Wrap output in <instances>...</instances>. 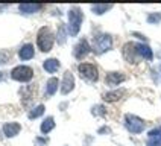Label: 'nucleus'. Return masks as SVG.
Returning <instances> with one entry per match:
<instances>
[{
	"instance_id": "nucleus-1",
	"label": "nucleus",
	"mask_w": 161,
	"mask_h": 146,
	"mask_svg": "<svg viewBox=\"0 0 161 146\" xmlns=\"http://www.w3.org/2000/svg\"><path fill=\"white\" fill-rule=\"evenodd\" d=\"M36 43L41 52H50L55 43V34L52 32L50 27H41L38 31V35H36Z\"/></svg>"
},
{
	"instance_id": "nucleus-2",
	"label": "nucleus",
	"mask_w": 161,
	"mask_h": 146,
	"mask_svg": "<svg viewBox=\"0 0 161 146\" xmlns=\"http://www.w3.org/2000/svg\"><path fill=\"white\" fill-rule=\"evenodd\" d=\"M113 47V36L108 35V34H99L93 38V46H91V49H93V52L97 55H102L108 52L109 49Z\"/></svg>"
},
{
	"instance_id": "nucleus-3",
	"label": "nucleus",
	"mask_w": 161,
	"mask_h": 146,
	"mask_svg": "<svg viewBox=\"0 0 161 146\" xmlns=\"http://www.w3.org/2000/svg\"><path fill=\"white\" fill-rule=\"evenodd\" d=\"M80 23H82V11L76 6H73L69 11V34L72 36H76L79 34Z\"/></svg>"
},
{
	"instance_id": "nucleus-4",
	"label": "nucleus",
	"mask_w": 161,
	"mask_h": 146,
	"mask_svg": "<svg viewBox=\"0 0 161 146\" xmlns=\"http://www.w3.org/2000/svg\"><path fill=\"white\" fill-rule=\"evenodd\" d=\"M125 128L131 134H140L146 128V122L143 119L137 117L134 114H126L125 116Z\"/></svg>"
},
{
	"instance_id": "nucleus-5",
	"label": "nucleus",
	"mask_w": 161,
	"mask_h": 146,
	"mask_svg": "<svg viewBox=\"0 0 161 146\" xmlns=\"http://www.w3.org/2000/svg\"><path fill=\"white\" fill-rule=\"evenodd\" d=\"M78 72L79 75L88 82H96L99 79V72H97V67L94 64H90V63H82L78 65Z\"/></svg>"
},
{
	"instance_id": "nucleus-6",
	"label": "nucleus",
	"mask_w": 161,
	"mask_h": 146,
	"mask_svg": "<svg viewBox=\"0 0 161 146\" xmlns=\"http://www.w3.org/2000/svg\"><path fill=\"white\" fill-rule=\"evenodd\" d=\"M34 76V70L27 65H17L15 69H12L11 72V78L15 79V81H20V82H27L32 79Z\"/></svg>"
},
{
	"instance_id": "nucleus-7",
	"label": "nucleus",
	"mask_w": 161,
	"mask_h": 146,
	"mask_svg": "<svg viewBox=\"0 0 161 146\" xmlns=\"http://www.w3.org/2000/svg\"><path fill=\"white\" fill-rule=\"evenodd\" d=\"M90 52H91V46L88 44V41L85 38H82L79 43L73 47V56L76 59H84Z\"/></svg>"
},
{
	"instance_id": "nucleus-8",
	"label": "nucleus",
	"mask_w": 161,
	"mask_h": 146,
	"mask_svg": "<svg viewBox=\"0 0 161 146\" xmlns=\"http://www.w3.org/2000/svg\"><path fill=\"white\" fill-rule=\"evenodd\" d=\"M122 52L128 63H137V59L140 58L138 52H137V43H126Z\"/></svg>"
},
{
	"instance_id": "nucleus-9",
	"label": "nucleus",
	"mask_w": 161,
	"mask_h": 146,
	"mask_svg": "<svg viewBox=\"0 0 161 146\" xmlns=\"http://www.w3.org/2000/svg\"><path fill=\"white\" fill-rule=\"evenodd\" d=\"M125 79H126V76L120 72H109L105 76V82H107V85H109V87H117L119 84H122Z\"/></svg>"
},
{
	"instance_id": "nucleus-10",
	"label": "nucleus",
	"mask_w": 161,
	"mask_h": 146,
	"mask_svg": "<svg viewBox=\"0 0 161 146\" xmlns=\"http://www.w3.org/2000/svg\"><path fill=\"white\" fill-rule=\"evenodd\" d=\"M73 88H75V78H73V75L70 72H65L64 73V78H63L61 93H63V94H69Z\"/></svg>"
},
{
	"instance_id": "nucleus-11",
	"label": "nucleus",
	"mask_w": 161,
	"mask_h": 146,
	"mask_svg": "<svg viewBox=\"0 0 161 146\" xmlns=\"http://www.w3.org/2000/svg\"><path fill=\"white\" fill-rule=\"evenodd\" d=\"M137 52H138V56H140V58H143V59H146V61H152L153 52L147 44L137 43Z\"/></svg>"
},
{
	"instance_id": "nucleus-12",
	"label": "nucleus",
	"mask_w": 161,
	"mask_h": 146,
	"mask_svg": "<svg viewBox=\"0 0 161 146\" xmlns=\"http://www.w3.org/2000/svg\"><path fill=\"white\" fill-rule=\"evenodd\" d=\"M20 123H15V122H11V123H5L3 125V132H5V136L6 137H14L17 136L18 132H20Z\"/></svg>"
},
{
	"instance_id": "nucleus-13",
	"label": "nucleus",
	"mask_w": 161,
	"mask_h": 146,
	"mask_svg": "<svg viewBox=\"0 0 161 146\" xmlns=\"http://www.w3.org/2000/svg\"><path fill=\"white\" fill-rule=\"evenodd\" d=\"M125 96V90H114V91H108L103 94V100L105 102H117V100H120L122 98Z\"/></svg>"
},
{
	"instance_id": "nucleus-14",
	"label": "nucleus",
	"mask_w": 161,
	"mask_h": 146,
	"mask_svg": "<svg viewBox=\"0 0 161 146\" xmlns=\"http://www.w3.org/2000/svg\"><path fill=\"white\" fill-rule=\"evenodd\" d=\"M41 8H43V5H40V3H21V5L18 6V9H20L21 12H25V14L38 12Z\"/></svg>"
},
{
	"instance_id": "nucleus-15",
	"label": "nucleus",
	"mask_w": 161,
	"mask_h": 146,
	"mask_svg": "<svg viewBox=\"0 0 161 146\" xmlns=\"http://www.w3.org/2000/svg\"><path fill=\"white\" fill-rule=\"evenodd\" d=\"M34 55H35V50H34L32 44H25L18 52L20 59H31V58H34Z\"/></svg>"
},
{
	"instance_id": "nucleus-16",
	"label": "nucleus",
	"mask_w": 161,
	"mask_h": 146,
	"mask_svg": "<svg viewBox=\"0 0 161 146\" xmlns=\"http://www.w3.org/2000/svg\"><path fill=\"white\" fill-rule=\"evenodd\" d=\"M43 67H44V70L47 73H55L58 69H59V61H58L56 58H49V59L44 61Z\"/></svg>"
},
{
	"instance_id": "nucleus-17",
	"label": "nucleus",
	"mask_w": 161,
	"mask_h": 146,
	"mask_svg": "<svg viewBox=\"0 0 161 146\" xmlns=\"http://www.w3.org/2000/svg\"><path fill=\"white\" fill-rule=\"evenodd\" d=\"M58 85H59V81L58 78H50L47 84H46V94L47 96H53L56 90H58Z\"/></svg>"
},
{
	"instance_id": "nucleus-18",
	"label": "nucleus",
	"mask_w": 161,
	"mask_h": 146,
	"mask_svg": "<svg viewBox=\"0 0 161 146\" xmlns=\"http://www.w3.org/2000/svg\"><path fill=\"white\" fill-rule=\"evenodd\" d=\"M55 128V120H53V117H47V119H44V122L41 123V132L43 134H47V132H50L52 129Z\"/></svg>"
},
{
	"instance_id": "nucleus-19",
	"label": "nucleus",
	"mask_w": 161,
	"mask_h": 146,
	"mask_svg": "<svg viewBox=\"0 0 161 146\" xmlns=\"http://www.w3.org/2000/svg\"><path fill=\"white\" fill-rule=\"evenodd\" d=\"M111 8H113V5H93V6H91V11H93L94 14L100 15V14H105V12L109 11Z\"/></svg>"
},
{
	"instance_id": "nucleus-20",
	"label": "nucleus",
	"mask_w": 161,
	"mask_h": 146,
	"mask_svg": "<svg viewBox=\"0 0 161 146\" xmlns=\"http://www.w3.org/2000/svg\"><path fill=\"white\" fill-rule=\"evenodd\" d=\"M44 110H46L44 105H38V107L32 110V111H31L27 116H29V119H36V117H40V116L44 113Z\"/></svg>"
},
{
	"instance_id": "nucleus-21",
	"label": "nucleus",
	"mask_w": 161,
	"mask_h": 146,
	"mask_svg": "<svg viewBox=\"0 0 161 146\" xmlns=\"http://www.w3.org/2000/svg\"><path fill=\"white\" fill-rule=\"evenodd\" d=\"M147 21H149V23H153V25H157L158 21H161V12L149 14V15H147Z\"/></svg>"
},
{
	"instance_id": "nucleus-22",
	"label": "nucleus",
	"mask_w": 161,
	"mask_h": 146,
	"mask_svg": "<svg viewBox=\"0 0 161 146\" xmlns=\"http://www.w3.org/2000/svg\"><path fill=\"white\" fill-rule=\"evenodd\" d=\"M147 146H161V136L149 137V140H147Z\"/></svg>"
},
{
	"instance_id": "nucleus-23",
	"label": "nucleus",
	"mask_w": 161,
	"mask_h": 146,
	"mask_svg": "<svg viewBox=\"0 0 161 146\" xmlns=\"http://www.w3.org/2000/svg\"><path fill=\"white\" fill-rule=\"evenodd\" d=\"M58 41H59V44H63L64 41H65V31H64L63 26L59 27V35H58Z\"/></svg>"
},
{
	"instance_id": "nucleus-24",
	"label": "nucleus",
	"mask_w": 161,
	"mask_h": 146,
	"mask_svg": "<svg viewBox=\"0 0 161 146\" xmlns=\"http://www.w3.org/2000/svg\"><path fill=\"white\" fill-rule=\"evenodd\" d=\"M155 136H161V126L157 128V129H152V131H149V137H155Z\"/></svg>"
},
{
	"instance_id": "nucleus-25",
	"label": "nucleus",
	"mask_w": 161,
	"mask_h": 146,
	"mask_svg": "<svg viewBox=\"0 0 161 146\" xmlns=\"http://www.w3.org/2000/svg\"><path fill=\"white\" fill-rule=\"evenodd\" d=\"M9 53H5V52H0V64H3L5 61H8Z\"/></svg>"
},
{
	"instance_id": "nucleus-26",
	"label": "nucleus",
	"mask_w": 161,
	"mask_h": 146,
	"mask_svg": "<svg viewBox=\"0 0 161 146\" xmlns=\"http://www.w3.org/2000/svg\"><path fill=\"white\" fill-rule=\"evenodd\" d=\"M99 132H109V128H100Z\"/></svg>"
},
{
	"instance_id": "nucleus-27",
	"label": "nucleus",
	"mask_w": 161,
	"mask_h": 146,
	"mask_svg": "<svg viewBox=\"0 0 161 146\" xmlns=\"http://www.w3.org/2000/svg\"><path fill=\"white\" fill-rule=\"evenodd\" d=\"M0 79H2V73H0Z\"/></svg>"
}]
</instances>
